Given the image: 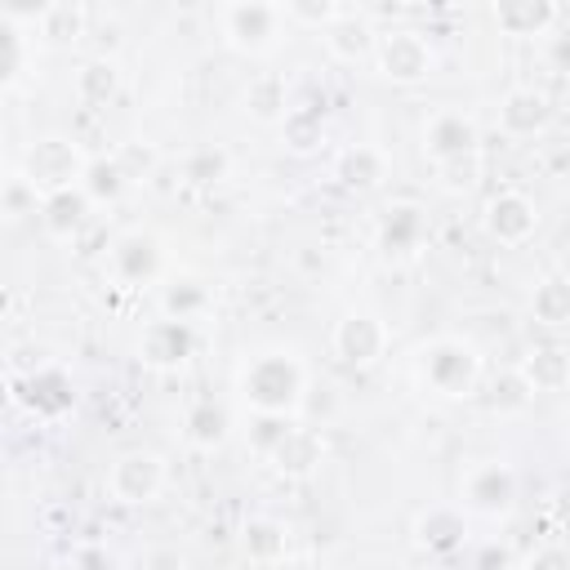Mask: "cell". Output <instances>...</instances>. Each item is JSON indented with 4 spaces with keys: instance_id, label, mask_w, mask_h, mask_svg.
Instances as JSON below:
<instances>
[{
    "instance_id": "1",
    "label": "cell",
    "mask_w": 570,
    "mask_h": 570,
    "mask_svg": "<svg viewBox=\"0 0 570 570\" xmlns=\"http://www.w3.org/2000/svg\"><path fill=\"white\" fill-rule=\"evenodd\" d=\"M236 392L254 414H298L307 396V365L289 347H263L236 370Z\"/></svg>"
},
{
    "instance_id": "2",
    "label": "cell",
    "mask_w": 570,
    "mask_h": 570,
    "mask_svg": "<svg viewBox=\"0 0 570 570\" xmlns=\"http://www.w3.org/2000/svg\"><path fill=\"white\" fill-rule=\"evenodd\" d=\"M485 374V361L476 352V343L459 338V334H436L428 343L414 347V379L441 396V401H468L476 396Z\"/></svg>"
},
{
    "instance_id": "3",
    "label": "cell",
    "mask_w": 570,
    "mask_h": 570,
    "mask_svg": "<svg viewBox=\"0 0 570 570\" xmlns=\"http://www.w3.org/2000/svg\"><path fill=\"white\" fill-rule=\"evenodd\" d=\"M218 31L227 49L245 58H263L285 40L289 22H285V9L272 0H232L218 9Z\"/></svg>"
},
{
    "instance_id": "4",
    "label": "cell",
    "mask_w": 570,
    "mask_h": 570,
    "mask_svg": "<svg viewBox=\"0 0 570 570\" xmlns=\"http://www.w3.org/2000/svg\"><path fill=\"white\" fill-rule=\"evenodd\" d=\"M89 160H94V156H89L76 138H67V134H40V138L22 151V174L49 196V191H62V187H80Z\"/></svg>"
},
{
    "instance_id": "5",
    "label": "cell",
    "mask_w": 570,
    "mask_h": 570,
    "mask_svg": "<svg viewBox=\"0 0 570 570\" xmlns=\"http://www.w3.org/2000/svg\"><path fill=\"white\" fill-rule=\"evenodd\" d=\"M517 472L503 463V459H476L463 476H459V508L468 517H485V521H499L517 508Z\"/></svg>"
},
{
    "instance_id": "6",
    "label": "cell",
    "mask_w": 570,
    "mask_h": 570,
    "mask_svg": "<svg viewBox=\"0 0 570 570\" xmlns=\"http://www.w3.org/2000/svg\"><path fill=\"white\" fill-rule=\"evenodd\" d=\"M436 67V49L419 27H387L379 31V49H374V71L387 85H419L428 80Z\"/></svg>"
},
{
    "instance_id": "7",
    "label": "cell",
    "mask_w": 570,
    "mask_h": 570,
    "mask_svg": "<svg viewBox=\"0 0 570 570\" xmlns=\"http://www.w3.org/2000/svg\"><path fill=\"white\" fill-rule=\"evenodd\" d=\"M9 392H13V401H18L27 414H36V419H45V423L76 410V383H71V374H67L62 365H53V361H36L27 374H9Z\"/></svg>"
},
{
    "instance_id": "8",
    "label": "cell",
    "mask_w": 570,
    "mask_h": 570,
    "mask_svg": "<svg viewBox=\"0 0 570 570\" xmlns=\"http://www.w3.org/2000/svg\"><path fill=\"white\" fill-rule=\"evenodd\" d=\"M165 481H169L165 459H160L156 450H142V445L120 450V454L111 459V468H107V494H111L116 503H125V508L156 503L160 490H165Z\"/></svg>"
},
{
    "instance_id": "9",
    "label": "cell",
    "mask_w": 570,
    "mask_h": 570,
    "mask_svg": "<svg viewBox=\"0 0 570 570\" xmlns=\"http://www.w3.org/2000/svg\"><path fill=\"white\" fill-rule=\"evenodd\" d=\"M423 156L441 169V165H454V160H472L481 156V125L472 111L463 107H436L428 120H423Z\"/></svg>"
},
{
    "instance_id": "10",
    "label": "cell",
    "mask_w": 570,
    "mask_h": 570,
    "mask_svg": "<svg viewBox=\"0 0 570 570\" xmlns=\"http://www.w3.org/2000/svg\"><path fill=\"white\" fill-rule=\"evenodd\" d=\"M387 343H392L387 321H383L379 312H370V307H352V312H343V316L334 321V334H330L334 356H338L343 365H352V370H370V365H379V361L387 356Z\"/></svg>"
},
{
    "instance_id": "11",
    "label": "cell",
    "mask_w": 570,
    "mask_h": 570,
    "mask_svg": "<svg viewBox=\"0 0 570 570\" xmlns=\"http://www.w3.org/2000/svg\"><path fill=\"white\" fill-rule=\"evenodd\" d=\"M432 240V218L419 200H392L379 209V223H374V245L383 258H414L423 254V245Z\"/></svg>"
},
{
    "instance_id": "12",
    "label": "cell",
    "mask_w": 570,
    "mask_h": 570,
    "mask_svg": "<svg viewBox=\"0 0 570 570\" xmlns=\"http://www.w3.org/2000/svg\"><path fill=\"white\" fill-rule=\"evenodd\" d=\"M107 272L116 285H129V289H142V285H156L165 276V245L160 236L134 227V232H120L107 249Z\"/></svg>"
},
{
    "instance_id": "13",
    "label": "cell",
    "mask_w": 570,
    "mask_h": 570,
    "mask_svg": "<svg viewBox=\"0 0 570 570\" xmlns=\"http://www.w3.org/2000/svg\"><path fill=\"white\" fill-rule=\"evenodd\" d=\"M481 227H485V236L494 240V245H525L534 232H539V205L525 196V191H517V187H503V191H494L490 200H485V209H481Z\"/></svg>"
},
{
    "instance_id": "14",
    "label": "cell",
    "mask_w": 570,
    "mask_h": 570,
    "mask_svg": "<svg viewBox=\"0 0 570 570\" xmlns=\"http://www.w3.org/2000/svg\"><path fill=\"white\" fill-rule=\"evenodd\" d=\"M196 356V325L160 316L138 334V361L151 370H183Z\"/></svg>"
},
{
    "instance_id": "15",
    "label": "cell",
    "mask_w": 570,
    "mask_h": 570,
    "mask_svg": "<svg viewBox=\"0 0 570 570\" xmlns=\"http://www.w3.org/2000/svg\"><path fill=\"white\" fill-rule=\"evenodd\" d=\"M552 116H557L552 98L543 89H534V85H512L499 98V129L508 138H539V134H548Z\"/></svg>"
},
{
    "instance_id": "16",
    "label": "cell",
    "mask_w": 570,
    "mask_h": 570,
    "mask_svg": "<svg viewBox=\"0 0 570 570\" xmlns=\"http://www.w3.org/2000/svg\"><path fill=\"white\" fill-rule=\"evenodd\" d=\"M468 512L459 503H432L414 517L410 534H414V548L419 552H432V557H450L468 543Z\"/></svg>"
},
{
    "instance_id": "17",
    "label": "cell",
    "mask_w": 570,
    "mask_h": 570,
    "mask_svg": "<svg viewBox=\"0 0 570 570\" xmlns=\"http://www.w3.org/2000/svg\"><path fill=\"white\" fill-rule=\"evenodd\" d=\"M325 459H330L325 436H321L316 428H303V423H294V428L285 432V441L267 454V463H272L281 476H289V481H307V476H316V472L325 468Z\"/></svg>"
},
{
    "instance_id": "18",
    "label": "cell",
    "mask_w": 570,
    "mask_h": 570,
    "mask_svg": "<svg viewBox=\"0 0 570 570\" xmlns=\"http://www.w3.org/2000/svg\"><path fill=\"white\" fill-rule=\"evenodd\" d=\"M490 22L503 36L534 40V36H552L561 27V9L552 0H494L490 4Z\"/></svg>"
},
{
    "instance_id": "19",
    "label": "cell",
    "mask_w": 570,
    "mask_h": 570,
    "mask_svg": "<svg viewBox=\"0 0 570 570\" xmlns=\"http://www.w3.org/2000/svg\"><path fill=\"white\" fill-rule=\"evenodd\" d=\"M89 36V9L76 0H49L31 27V40L40 49H71Z\"/></svg>"
},
{
    "instance_id": "20",
    "label": "cell",
    "mask_w": 570,
    "mask_h": 570,
    "mask_svg": "<svg viewBox=\"0 0 570 570\" xmlns=\"http://www.w3.org/2000/svg\"><path fill=\"white\" fill-rule=\"evenodd\" d=\"M321 40H325V49H330V58L334 62H374V49H379V27L361 13V9H343V18L334 22V27H325L321 31Z\"/></svg>"
},
{
    "instance_id": "21",
    "label": "cell",
    "mask_w": 570,
    "mask_h": 570,
    "mask_svg": "<svg viewBox=\"0 0 570 570\" xmlns=\"http://www.w3.org/2000/svg\"><path fill=\"white\" fill-rule=\"evenodd\" d=\"M89 218H94V200L85 196V187H62L40 200V227L53 240H76L89 227Z\"/></svg>"
},
{
    "instance_id": "22",
    "label": "cell",
    "mask_w": 570,
    "mask_h": 570,
    "mask_svg": "<svg viewBox=\"0 0 570 570\" xmlns=\"http://www.w3.org/2000/svg\"><path fill=\"white\" fill-rule=\"evenodd\" d=\"M294 534H289V525L285 521H276V517H249L245 525H240V552H245V561H254V566H285L294 552Z\"/></svg>"
},
{
    "instance_id": "23",
    "label": "cell",
    "mask_w": 570,
    "mask_h": 570,
    "mask_svg": "<svg viewBox=\"0 0 570 570\" xmlns=\"http://www.w3.org/2000/svg\"><path fill=\"white\" fill-rule=\"evenodd\" d=\"M387 169H392V160H387V151L374 147V142H352V147H343V151L334 156V178H338L347 191H374V187H383Z\"/></svg>"
},
{
    "instance_id": "24",
    "label": "cell",
    "mask_w": 570,
    "mask_h": 570,
    "mask_svg": "<svg viewBox=\"0 0 570 570\" xmlns=\"http://www.w3.org/2000/svg\"><path fill=\"white\" fill-rule=\"evenodd\" d=\"M232 436V414H227V405L223 401H214V396H196V401H187V410H183V441L191 445V450H218L223 441Z\"/></svg>"
},
{
    "instance_id": "25",
    "label": "cell",
    "mask_w": 570,
    "mask_h": 570,
    "mask_svg": "<svg viewBox=\"0 0 570 570\" xmlns=\"http://www.w3.org/2000/svg\"><path fill=\"white\" fill-rule=\"evenodd\" d=\"M240 107H245V116L249 120H258V125H276L281 129V120L289 116V89H285V76H276V71H258L249 85H245V94H240Z\"/></svg>"
},
{
    "instance_id": "26",
    "label": "cell",
    "mask_w": 570,
    "mask_h": 570,
    "mask_svg": "<svg viewBox=\"0 0 570 570\" xmlns=\"http://www.w3.org/2000/svg\"><path fill=\"white\" fill-rule=\"evenodd\" d=\"M525 312L543 330H570V276L566 272L539 276L530 298H525Z\"/></svg>"
},
{
    "instance_id": "27",
    "label": "cell",
    "mask_w": 570,
    "mask_h": 570,
    "mask_svg": "<svg viewBox=\"0 0 570 570\" xmlns=\"http://www.w3.org/2000/svg\"><path fill=\"white\" fill-rule=\"evenodd\" d=\"M116 94H120V67H116V58H102V53L85 58L80 71H76V102L102 111V107L116 102Z\"/></svg>"
},
{
    "instance_id": "28",
    "label": "cell",
    "mask_w": 570,
    "mask_h": 570,
    "mask_svg": "<svg viewBox=\"0 0 570 570\" xmlns=\"http://www.w3.org/2000/svg\"><path fill=\"white\" fill-rule=\"evenodd\" d=\"M521 374L530 379L534 392H561L570 383V347L561 343H539L521 356Z\"/></svg>"
},
{
    "instance_id": "29",
    "label": "cell",
    "mask_w": 570,
    "mask_h": 570,
    "mask_svg": "<svg viewBox=\"0 0 570 570\" xmlns=\"http://www.w3.org/2000/svg\"><path fill=\"white\" fill-rule=\"evenodd\" d=\"M129 183H134V174L125 169V160H120L116 151H102V156L89 160L80 187H85V196H89L94 205H116V200L129 191Z\"/></svg>"
},
{
    "instance_id": "30",
    "label": "cell",
    "mask_w": 570,
    "mask_h": 570,
    "mask_svg": "<svg viewBox=\"0 0 570 570\" xmlns=\"http://www.w3.org/2000/svg\"><path fill=\"white\" fill-rule=\"evenodd\" d=\"M209 307H214V294H209V285L196 281V276H178V281H169V285L160 289V316H174V321L196 325Z\"/></svg>"
},
{
    "instance_id": "31",
    "label": "cell",
    "mask_w": 570,
    "mask_h": 570,
    "mask_svg": "<svg viewBox=\"0 0 570 570\" xmlns=\"http://www.w3.org/2000/svg\"><path fill=\"white\" fill-rule=\"evenodd\" d=\"M534 387H530V379L521 374V365H508V370H499L490 383H485V405L494 410V414H525L530 405H534Z\"/></svg>"
},
{
    "instance_id": "32",
    "label": "cell",
    "mask_w": 570,
    "mask_h": 570,
    "mask_svg": "<svg viewBox=\"0 0 570 570\" xmlns=\"http://www.w3.org/2000/svg\"><path fill=\"white\" fill-rule=\"evenodd\" d=\"M178 174H183V183H191V187H218V183L232 174V151L218 147V142H200V147H191V151L178 160Z\"/></svg>"
},
{
    "instance_id": "33",
    "label": "cell",
    "mask_w": 570,
    "mask_h": 570,
    "mask_svg": "<svg viewBox=\"0 0 570 570\" xmlns=\"http://www.w3.org/2000/svg\"><path fill=\"white\" fill-rule=\"evenodd\" d=\"M31 45H36L31 31L22 22H13V18L0 13V85L4 89H13L22 80V67H27V49Z\"/></svg>"
},
{
    "instance_id": "34",
    "label": "cell",
    "mask_w": 570,
    "mask_h": 570,
    "mask_svg": "<svg viewBox=\"0 0 570 570\" xmlns=\"http://www.w3.org/2000/svg\"><path fill=\"white\" fill-rule=\"evenodd\" d=\"M281 142L294 151V156H307V151H316L321 142H325V120H321V111L316 107H289V116L281 120Z\"/></svg>"
},
{
    "instance_id": "35",
    "label": "cell",
    "mask_w": 570,
    "mask_h": 570,
    "mask_svg": "<svg viewBox=\"0 0 570 570\" xmlns=\"http://www.w3.org/2000/svg\"><path fill=\"white\" fill-rule=\"evenodd\" d=\"M40 200H45V191L22 174V169H13L9 178H4V187H0V214H4V223H22V218H40Z\"/></svg>"
},
{
    "instance_id": "36",
    "label": "cell",
    "mask_w": 570,
    "mask_h": 570,
    "mask_svg": "<svg viewBox=\"0 0 570 570\" xmlns=\"http://www.w3.org/2000/svg\"><path fill=\"white\" fill-rule=\"evenodd\" d=\"M285 22L289 27H312V31H325L343 18L347 4H334V0H285Z\"/></svg>"
},
{
    "instance_id": "37",
    "label": "cell",
    "mask_w": 570,
    "mask_h": 570,
    "mask_svg": "<svg viewBox=\"0 0 570 570\" xmlns=\"http://www.w3.org/2000/svg\"><path fill=\"white\" fill-rule=\"evenodd\" d=\"M289 428H294V419H289V414H254V419H249V450L267 459V454L285 441V432H289Z\"/></svg>"
},
{
    "instance_id": "38",
    "label": "cell",
    "mask_w": 570,
    "mask_h": 570,
    "mask_svg": "<svg viewBox=\"0 0 570 570\" xmlns=\"http://www.w3.org/2000/svg\"><path fill=\"white\" fill-rule=\"evenodd\" d=\"M436 174H441V187H445V191H468V187H476V178H481V156L441 165Z\"/></svg>"
},
{
    "instance_id": "39",
    "label": "cell",
    "mask_w": 570,
    "mask_h": 570,
    "mask_svg": "<svg viewBox=\"0 0 570 570\" xmlns=\"http://www.w3.org/2000/svg\"><path fill=\"white\" fill-rule=\"evenodd\" d=\"M521 570H570V548H561V543H539L534 552H525Z\"/></svg>"
},
{
    "instance_id": "40",
    "label": "cell",
    "mask_w": 570,
    "mask_h": 570,
    "mask_svg": "<svg viewBox=\"0 0 570 570\" xmlns=\"http://www.w3.org/2000/svg\"><path fill=\"white\" fill-rule=\"evenodd\" d=\"M71 570H116V557L102 543H85V548H76Z\"/></svg>"
},
{
    "instance_id": "41",
    "label": "cell",
    "mask_w": 570,
    "mask_h": 570,
    "mask_svg": "<svg viewBox=\"0 0 570 570\" xmlns=\"http://www.w3.org/2000/svg\"><path fill=\"white\" fill-rule=\"evenodd\" d=\"M548 62H552V71L570 76V27H557L548 36Z\"/></svg>"
},
{
    "instance_id": "42",
    "label": "cell",
    "mask_w": 570,
    "mask_h": 570,
    "mask_svg": "<svg viewBox=\"0 0 570 570\" xmlns=\"http://www.w3.org/2000/svg\"><path fill=\"white\" fill-rule=\"evenodd\" d=\"M472 570H508V552H503L499 543H485V548L476 552V561H472Z\"/></svg>"
},
{
    "instance_id": "43",
    "label": "cell",
    "mask_w": 570,
    "mask_h": 570,
    "mask_svg": "<svg viewBox=\"0 0 570 570\" xmlns=\"http://www.w3.org/2000/svg\"><path fill=\"white\" fill-rule=\"evenodd\" d=\"M276 570H330L321 557H289L285 566H276Z\"/></svg>"
},
{
    "instance_id": "44",
    "label": "cell",
    "mask_w": 570,
    "mask_h": 570,
    "mask_svg": "<svg viewBox=\"0 0 570 570\" xmlns=\"http://www.w3.org/2000/svg\"><path fill=\"white\" fill-rule=\"evenodd\" d=\"M561 436H566V445H570V405H566V414H561Z\"/></svg>"
},
{
    "instance_id": "45",
    "label": "cell",
    "mask_w": 570,
    "mask_h": 570,
    "mask_svg": "<svg viewBox=\"0 0 570 570\" xmlns=\"http://www.w3.org/2000/svg\"><path fill=\"white\" fill-rule=\"evenodd\" d=\"M156 570H169V566H156Z\"/></svg>"
}]
</instances>
